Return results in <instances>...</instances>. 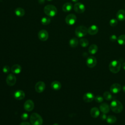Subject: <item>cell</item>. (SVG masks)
<instances>
[{
	"instance_id": "obj_1",
	"label": "cell",
	"mask_w": 125,
	"mask_h": 125,
	"mask_svg": "<svg viewBox=\"0 0 125 125\" xmlns=\"http://www.w3.org/2000/svg\"><path fill=\"white\" fill-rule=\"evenodd\" d=\"M109 107L111 110L115 113H119L121 112L123 109L122 104L118 100H113L112 101Z\"/></svg>"
},
{
	"instance_id": "obj_2",
	"label": "cell",
	"mask_w": 125,
	"mask_h": 125,
	"mask_svg": "<svg viewBox=\"0 0 125 125\" xmlns=\"http://www.w3.org/2000/svg\"><path fill=\"white\" fill-rule=\"evenodd\" d=\"M44 13L49 17H54L57 13V9L56 7L53 5H47L44 8Z\"/></svg>"
},
{
	"instance_id": "obj_3",
	"label": "cell",
	"mask_w": 125,
	"mask_h": 125,
	"mask_svg": "<svg viewBox=\"0 0 125 125\" xmlns=\"http://www.w3.org/2000/svg\"><path fill=\"white\" fill-rule=\"evenodd\" d=\"M30 121L32 125H42L43 122L42 117L37 113H33L31 115Z\"/></svg>"
},
{
	"instance_id": "obj_4",
	"label": "cell",
	"mask_w": 125,
	"mask_h": 125,
	"mask_svg": "<svg viewBox=\"0 0 125 125\" xmlns=\"http://www.w3.org/2000/svg\"><path fill=\"white\" fill-rule=\"evenodd\" d=\"M121 64L120 62L116 60L111 62L109 64V69L113 73H117L120 70Z\"/></svg>"
},
{
	"instance_id": "obj_5",
	"label": "cell",
	"mask_w": 125,
	"mask_h": 125,
	"mask_svg": "<svg viewBox=\"0 0 125 125\" xmlns=\"http://www.w3.org/2000/svg\"><path fill=\"white\" fill-rule=\"evenodd\" d=\"M75 33L78 38L83 37L88 33V29L85 26L81 25L76 28Z\"/></svg>"
},
{
	"instance_id": "obj_6",
	"label": "cell",
	"mask_w": 125,
	"mask_h": 125,
	"mask_svg": "<svg viewBox=\"0 0 125 125\" xmlns=\"http://www.w3.org/2000/svg\"><path fill=\"white\" fill-rule=\"evenodd\" d=\"M77 21V17L75 15L73 14H70L68 15L65 19L66 23L70 25H72L75 24Z\"/></svg>"
},
{
	"instance_id": "obj_7",
	"label": "cell",
	"mask_w": 125,
	"mask_h": 125,
	"mask_svg": "<svg viewBox=\"0 0 125 125\" xmlns=\"http://www.w3.org/2000/svg\"><path fill=\"white\" fill-rule=\"evenodd\" d=\"M74 11L79 14L83 13L85 11V6L81 2H77L74 5Z\"/></svg>"
},
{
	"instance_id": "obj_8",
	"label": "cell",
	"mask_w": 125,
	"mask_h": 125,
	"mask_svg": "<svg viewBox=\"0 0 125 125\" xmlns=\"http://www.w3.org/2000/svg\"><path fill=\"white\" fill-rule=\"evenodd\" d=\"M97 60L94 56L88 57L86 61V64L87 66L89 68H93L95 67L97 64Z\"/></svg>"
},
{
	"instance_id": "obj_9",
	"label": "cell",
	"mask_w": 125,
	"mask_h": 125,
	"mask_svg": "<svg viewBox=\"0 0 125 125\" xmlns=\"http://www.w3.org/2000/svg\"><path fill=\"white\" fill-rule=\"evenodd\" d=\"M16 76L12 74H10L6 77V82L8 85L13 86L16 83Z\"/></svg>"
},
{
	"instance_id": "obj_10",
	"label": "cell",
	"mask_w": 125,
	"mask_h": 125,
	"mask_svg": "<svg viewBox=\"0 0 125 125\" xmlns=\"http://www.w3.org/2000/svg\"><path fill=\"white\" fill-rule=\"evenodd\" d=\"M48 33L45 30H41L38 33V37L42 41H46L48 39Z\"/></svg>"
},
{
	"instance_id": "obj_11",
	"label": "cell",
	"mask_w": 125,
	"mask_h": 125,
	"mask_svg": "<svg viewBox=\"0 0 125 125\" xmlns=\"http://www.w3.org/2000/svg\"><path fill=\"white\" fill-rule=\"evenodd\" d=\"M34 107V102L31 100H27L24 104V108L27 111H32Z\"/></svg>"
},
{
	"instance_id": "obj_12",
	"label": "cell",
	"mask_w": 125,
	"mask_h": 125,
	"mask_svg": "<svg viewBox=\"0 0 125 125\" xmlns=\"http://www.w3.org/2000/svg\"><path fill=\"white\" fill-rule=\"evenodd\" d=\"M45 88V84L44 82L39 81L36 83L35 85V90L38 93L42 92Z\"/></svg>"
},
{
	"instance_id": "obj_13",
	"label": "cell",
	"mask_w": 125,
	"mask_h": 125,
	"mask_svg": "<svg viewBox=\"0 0 125 125\" xmlns=\"http://www.w3.org/2000/svg\"><path fill=\"white\" fill-rule=\"evenodd\" d=\"M122 89L121 85L118 83H114L112 84L110 87V91L114 94L119 93Z\"/></svg>"
},
{
	"instance_id": "obj_14",
	"label": "cell",
	"mask_w": 125,
	"mask_h": 125,
	"mask_svg": "<svg viewBox=\"0 0 125 125\" xmlns=\"http://www.w3.org/2000/svg\"><path fill=\"white\" fill-rule=\"evenodd\" d=\"M95 98L94 95L91 92H87L83 96V100L85 103H90Z\"/></svg>"
},
{
	"instance_id": "obj_15",
	"label": "cell",
	"mask_w": 125,
	"mask_h": 125,
	"mask_svg": "<svg viewBox=\"0 0 125 125\" xmlns=\"http://www.w3.org/2000/svg\"><path fill=\"white\" fill-rule=\"evenodd\" d=\"M14 96L16 100H21L24 98L25 93L22 90H19L15 91V92L14 94Z\"/></svg>"
},
{
	"instance_id": "obj_16",
	"label": "cell",
	"mask_w": 125,
	"mask_h": 125,
	"mask_svg": "<svg viewBox=\"0 0 125 125\" xmlns=\"http://www.w3.org/2000/svg\"><path fill=\"white\" fill-rule=\"evenodd\" d=\"M99 31L98 27L96 25H92L88 28V33L91 35L96 34Z\"/></svg>"
},
{
	"instance_id": "obj_17",
	"label": "cell",
	"mask_w": 125,
	"mask_h": 125,
	"mask_svg": "<svg viewBox=\"0 0 125 125\" xmlns=\"http://www.w3.org/2000/svg\"><path fill=\"white\" fill-rule=\"evenodd\" d=\"M116 18L120 21L125 20V10L123 9L119 10L116 14Z\"/></svg>"
},
{
	"instance_id": "obj_18",
	"label": "cell",
	"mask_w": 125,
	"mask_h": 125,
	"mask_svg": "<svg viewBox=\"0 0 125 125\" xmlns=\"http://www.w3.org/2000/svg\"><path fill=\"white\" fill-rule=\"evenodd\" d=\"M100 109L103 113L106 114L108 113L110 109L109 105L106 103H102L100 105Z\"/></svg>"
},
{
	"instance_id": "obj_19",
	"label": "cell",
	"mask_w": 125,
	"mask_h": 125,
	"mask_svg": "<svg viewBox=\"0 0 125 125\" xmlns=\"http://www.w3.org/2000/svg\"><path fill=\"white\" fill-rule=\"evenodd\" d=\"M90 114L92 117L96 118L100 115V110L96 107H92L90 110Z\"/></svg>"
},
{
	"instance_id": "obj_20",
	"label": "cell",
	"mask_w": 125,
	"mask_h": 125,
	"mask_svg": "<svg viewBox=\"0 0 125 125\" xmlns=\"http://www.w3.org/2000/svg\"><path fill=\"white\" fill-rule=\"evenodd\" d=\"M72 9V4L70 2H66L62 5V10L63 12H68Z\"/></svg>"
},
{
	"instance_id": "obj_21",
	"label": "cell",
	"mask_w": 125,
	"mask_h": 125,
	"mask_svg": "<svg viewBox=\"0 0 125 125\" xmlns=\"http://www.w3.org/2000/svg\"><path fill=\"white\" fill-rule=\"evenodd\" d=\"M11 70V71L15 74H19L21 71V67L19 64H16L12 66Z\"/></svg>"
},
{
	"instance_id": "obj_22",
	"label": "cell",
	"mask_w": 125,
	"mask_h": 125,
	"mask_svg": "<svg viewBox=\"0 0 125 125\" xmlns=\"http://www.w3.org/2000/svg\"><path fill=\"white\" fill-rule=\"evenodd\" d=\"M98 50V47L95 44H91L88 48V52L92 55L96 54Z\"/></svg>"
},
{
	"instance_id": "obj_23",
	"label": "cell",
	"mask_w": 125,
	"mask_h": 125,
	"mask_svg": "<svg viewBox=\"0 0 125 125\" xmlns=\"http://www.w3.org/2000/svg\"><path fill=\"white\" fill-rule=\"evenodd\" d=\"M15 13L18 17H23L25 14L24 10L21 7H17L15 10Z\"/></svg>"
},
{
	"instance_id": "obj_24",
	"label": "cell",
	"mask_w": 125,
	"mask_h": 125,
	"mask_svg": "<svg viewBox=\"0 0 125 125\" xmlns=\"http://www.w3.org/2000/svg\"><path fill=\"white\" fill-rule=\"evenodd\" d=\"M51 86L53 89L55 90H58L61 88V83L57 81H55L51 83Z\"/></svg>"
},
{
	"instance_id": "obj_25",
	"label": "cell",
	"mask_w": 125,
	"mask_h": 125,
	"mask_svg": "<svg viewBox=\"0 0 125 125\" xmlns=\"http://www.w3.org/2000/svg\"><path fill=\"white\" fill-rule=\"evenodd\" d=\"M106 121L108 124H113L116 122L117 118L115 116L113 115H109L107 117Z\"/></svg>"
},
{
	"instance_id": "obj_26",
	"label": "cell",
	"mask_w": 125,
	"mask_h": 125,
	"mask_svg": "<svg viewBox=\"0 0 125 125\" xmlns=\"http://www.w3.org/2000/svg\"><path fill=\"white\" fill-rule=\"evenodd\" d=\"M79 43L78 40L76 38H73L69 41V45L72 47H76Z\"/></svg>"
},
{
	"instance_id": "obj_27",
	"label": "cell",
	"mask_w": 125,
	"mask_h": 125,
	"mask_svg": "<svg viewBox=\"0 0 125 125\" xmlns=\"http://www.w3.org/2000/svg\"><path fill=\"white\" fill-rule=\"evenodd\" d=\"M117 42L120 45L125 44V35H121L117 38Z\"/></svg>"
},
{
	"instance_id": "obj_28",
	"label": "cell",
	"mask_w": 125,
	"mask_h": 125,
	"mask_svg": "<svg viewBox=\"0 0 125 125\" xmlns=\"http://www.w3.org/2000/svg\"><path fill=\"white\" fill-rule=\"evenodd\" d=\"M80 44L81 45V46L83 47H85L88 45L89 42L86 39L82 38L80 40Z\"/></svg>"
},
{
	"instance_id": "obj_29",
	"label": "cell",
	"mask_w": 125,
	"mask_h": 125,
	"mask_svg": "<svg viewBox=\"0 0 125 125\" xmlns=\"http://www.w3.org/2000/svg\"><path fill=\"white\" fill-rule=\"evenodd\" d=\"M41 23L44 25H46L49 24L51 22V19L50 18L47 17H44L42 18L41 19Z\"/></svg>"
},
{
	"instance_id": "obj_30",
	"label": "cell",
	"mask_w": 125,
	"mask_h": 125,
	"mask_svg": "<svg viewBox=\"0 0 125 125\" xmlns=\"http://www.w3.org/2000/svg\"><path fill=\"white\" fill-rule=\"evenodd\" d=\"M103 96L107 101H110L112 99V95L109 91H105L103 94Z\"/></svg>"
},
{
	"instance_id": "obj_31",
	"label": "cell",
	"mask_w": 125,
	"mask_h": 125,
	"mask_svg": "<svg viewBox=\"0 0 125 125\" xmlns=\"http://www.w3.org/2000/svg\"><path fill=\"white\" fill-rule=\"evenodd\" d=\"M118 24V21L116 19H111L109 21V24L112 27L116 26Z\"/></svg>"
},
{
	"instance_id": "obj_32",
	"label": "cell",
	"mask_w": 125,
	"mask_h": 125,
	"mask_svg": "<svg viewBox=\"0 0 125 125\" xmlns=\"http://www.w3.org/2000/svg\"><path fill=\"white\" fill-rule=\"evenodd\" d=\"M94 100L95 101L97 102V103H102L103 100H104V98L103 97H102L100 95H98L97 96H96L94 98Z\"/></svg>"
},
{
	"instance_id": "obj_33",
	"label": "cell",
	"mask_w": 125,
	"mask_h": 125,
	"mask_svg": "<svg viewBox=\"0 0 125 125\" xmlns=\"http://www.w3.org/2000/svg\"><path fill=\"white\" fill-rule=\"evenodd\" d=\"M2 71L4 73H8L9 71H10V67L8 65H5L3 68H2Z\"/></svg>"
},
{
	"instance_id": "obj_34",
	"label": "cell",
	"mask_w": 125,
	"mask_h": 125,
	"mask_svg": "<svg viewBox=\"0 0 125 125\" xmlns=\"http://www.w3.org/2000/svg\"><path fill=\"white\" fill-rule=\"evenodd\" d=\"M117 37L116 36V35H115V34H113V35H111L110 37H109V39L112 42H115L117 40Z\"/></svg>"
},
{
	"instance_id": "obj_35",
	"label": "cell",
	"mask_w": 125,
	"mask_h": 125,
	"mask_svg": "<svg viewBox=\"0 0 125 125\" xmlns=\"http://www.w3.org/2000/svg\"><path fill=\"white\" fill-rule=\"evenodd\" d=\"M28 115L26 113H23L21 115V118L23 120H26L28 119Z\"/></svg>"
},
{
	"instance_id": "obj_36",
	"label": "cell",
	"mask_w": 125,
	"mask_h": 125,
	"mask_svg": "<svg viewBox=\"0 0 125 125\" xmlns=\"http://www.w3.org/2000/svg\"><path fill=\"white\" fill-rule=\"evenodd\" d=\"M101 119L102 120H105L107 118V117H106V115H105V114L104 113H103V114H102L101 115V117H100Z\"/></svg>"
},
{
	"instance_id": "obj_37",
	"label": "cell",
	"mask_w": 125,
	"mask_h": 125,
	"mask_svg": "<svg viewBox=\"0 0 125 125\" xmlns=\"http://www.w3.org/2000/svg\"><path fill=\"white\" fill-rule=\"evenodd\" d=\"M20 125H31L30 123H29L28 122H22V123H21Z\"/></svg>"
},
{
	"instance_id": "obj_38",
	"label": "cell",
	"mask_w": 125,
	"mask_h": 125,
	"mask_svg": "<svg viewBox=\"0 0 125 125\" xmlns=\"http://www.w3.org/2000/svg\"><path fill=\"white\" fill-rule=\"evenodd\" d=\"M122 67L125 70V62H124L122 64Z\"/></svg>"
},
{
	"instance_id": "obj_39",
	"label": "cell",
	"mask_w": 125,
	"mask_h": 125,
	"mask_svg": "<svg viewBox=\"0 0 125 125\" xmlns=\"http://www.w3.org/2000/svg\"><path fill=\"white\" fill-rule=\"evenodd\" d=\"M123 90L124 92H125V85L123 86Z\"/></svg>"
},
{
	"instance_id": "obj_40",
	"label": "cell",
	"mask_w": 125,
	"mask_h": 125,
	"mask_svg": "<svg viewBox=\"0 0 125 125\" xmlns=\"http://www.w3.org/2000/svg\"><path fill=\"white\" fill-rule=\"evenodd\" d=\"M73 2H77L79 0H71Z\"/></svg>"
},
{
	"instance_id": "obj_41",
	"label": "cell",
	"mask_w": 125,
	"mask_h": 125,
	"mask_svg": "<svg viewBox=\"0 0 125 125\" xmlns=\"http://www.w3.org/2000/svg\"><path fill=\"white\" fill-rule=\"evenodd\" d=\"M53 125H59L57 123H55V124H54Z\"/></svg>"
},
{
	"instance_id": "obj_42",
	"label": "cell",
	"mask_w": 125,
	"mask_h": 125,
	"mask_svg": "<svg viewBox=\"0 0 125 125\" xmlns=\"http://www.w3.org/2000/svg\"><path fill=\"white\" fill-rule=\"evenodd\" d=\"M48 1H51V0H47Z\"/></svg>"
},
{
	"instance_id": "obj_43",
	"label": "cell",
	"mask_w": 125,
	"mask_h": 125,
	"mask_svg": "<svg viewBox=\"0 0 125 125\" xmlns=\"http://www.w3.org/2000/svg\"></svg>"
}]
</instances>
